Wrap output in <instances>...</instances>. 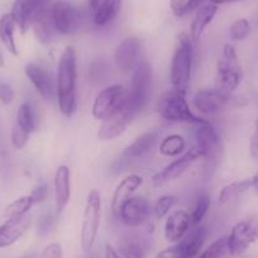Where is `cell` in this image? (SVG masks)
Returning a JSON list of instances; mask_svg holds the SVG:
<instances>
[{"mask_svg":"<svg viewBox=\"0 0 258 258\" xmlns=\"http://www.w3.org/2000/svg\"><path fill=\"white\" fill-rule=\"evenodd\" d=\"M207 239V229L197 225L180 242L157 253L156 258H195Z\"/></svg>","mask_w":258,"mask_h":258,"instance_id":"ba28073f","label":"cell"},{"mask_svg":"<svg viewBox=\"0 0 258 258\" xmlns=\"http://www.w3.org/2000/svg\"><path fill=\"white\" fill-rule=\"evenodd\" d=\"M56 98L64 118H73L78 110V58L73 46H68L58 61L56 76Z\"/></svg>","mask_w":258,"mask_h":258,"instance_id":"6da1fadb","label":"cell"},{"mask_svg":"<svg viewBox=\"0 0 258 258\" xmlns=\"http://www.w3.org/2000/svg\"><path fill=\"white\" fill-rule=\"evenodd\" d=\"M16 22L11 13H6L0 17V41L4 44L7 51L14 57L19 54L18 48H17L16 38H14V32H16Z\"/></svg>","mask_w":258,"mask_h":258,"instance_id":"83f0119b","label":"cell"},{"mask_svg":"<svg viewBox=\"0 0 258 258\" xmlns=\"http://www.w3.org/2000/svg\"><path fill=\"white\" fill-rule=\"evenodd\" d=\"M31 225V217L24 215L14 219H7L0 225V249L8 248L18 242Z\"/></svg>","mask_w":258,"mask_h":258,"instance_id":"7402d4cb","label":"cell"},{"mask_svg":"<svg viewBox=\"0 0 258 258\" xmlns=\"http://www.w3.org/2000/svg\"><path fill=\"white\" fill-rule=\"evenodd\" d=\"M161 138V131L158 129H153V131H148V132L143 133L140 137L136 138L128 147L124 150L123 155H121V160L123 161H135L138 158H142L147 156L153 148L156 147L157 142Z\"/></svg>","mask_w":258,"mask_h":258,"instance_id":"44dd1931","label":"cell"},{"mask_svg":"<svg viewBox=\"0 0 258 258\" xmlns=\"http://www.w3.org/2000/svg\"><path fill=\"white\" fill-rule=\"evenodd\" d=\"M29 133L23 131V129L18 128L17 125L13 126L11 133V142L13 145V147L16 150H22V148L26 147V145L29 141Z\"/></svg>","mask_w":258,"mask_h":258,"instance_id":"8d00e7d4","label":"cell"},{"mask_svg":"<svg viewBox=\"0 0 258 258\" xmlns=\"http://www.w3.org/2000/svg\"><path fill=\"white\" fill-rule=\"evenodd\" d=\"M101 220V195L98 190H90L86 197L81 218L80 244L84 252H90L98 238Z\"/></svg>","mask_w":258,"mask_h":258,"instance_id":"8992f818","label":"cell"},{"mask_svg":"<svg viewBox=\"0 0 258 258\" xmlns=\"http://www.w3.org/2000/svg\"><path fill=\"white\" fill-rule=\"evenodd\" d=\"M143 46L138 37L131 36L124 38L114 52V62L119 71L133 73L140 66L142 59Z\"/></svg>","mask_w":258,"mask_h":258,"instance_id":"7c38bea8","label":"cell"},{"mask_svg":"<svg viewBox=\"0 0 258 258\" xmlns=\"http://www.w3.org/2000/svg\"><path fill=\"white\" fill-rule=\"evenodd\" d=\"M24 75L27 76L37 93L46 101H52L56 96V80L51 71L37 63H27L24 66Z\"/></svg>","mask_w":258,"mask_h":258,"instance_id":"e0dca14e","label":"cell"},{"mask_svg":"<svg viewBox=\"0 0 258 258\" xmlns=\"http://www.w3.org/2000/svg\"><path fill=\"white\" fill-rule=\"evenodd\" d=\"M177 202L178 198L175 195H171V194H166V195L158 198L155 204V209H153L156 219H162V218L167 217L172 212Z\"/></svg>","mask_w":258,"mask_h":258,"instance_id":"e575fe53","label":"cell"},{"mask_svg":"<svg viewBox=\"0 0 258 258\" xmlns=\"http://www.w3.org/2000/svg\"><path fill=\"white\" fill-rule=\"evenodd\" d=\"M250 188H253L252 178L238 180L224 186L219 192V197H218V205L219 207H227V205L232 204L238 198L248 192Z\"/></svg>","mask_w":258,"mask_h":258,"instance_id":"4316f807","label":"cell"},{"mask_svg":"<svg viewBox=\"0 0 258 258\" xmlns=\"http://www.w3.org/2000/svg\"><path fill=\"white\" fill-rule=\"evenodd\" d=\"M243 81L242 64L238 59L237 51L232 44L223 47L222 57L217 63V75H215V88L232 94Z\"/></svg>","mask_w":258,"mask_h":258,"instance_id":"5b68a950","label":"cell"},{"mask_svg":"<svg viewBox=\"0 0 258 258\" xmlns=\"http://www.w3.org/2000/svg\"><path fill=\"white\" fill-rule=\"evenodd\" d=\"M14 98H16V93H14L13 88L9 84H0V101L4 105H9L13 103Z\"/></svg>","mask_w":258,"mask_h":258,"instance_id":"f35d334b","label":"cell"},{"mask_svg":"<svg viewBox=\"0 0 258 258\" xmlns=\"http://www.w3.org/2000/svg\"><path fill=\"white\" fill-rule=\"evenodd\" d=\"M133 119H135V115L128 109H123L121 111L116 113L115 115L101 121L98 133H96V137L101 142L116 140L125 132Z\"/></svg>","mask_w":258,"mask_h":258,"instance_id":"ac0fdd59","label":"cell"},{"mask_svg":"<svg viewBox=\"0 0 258 258\" xmlns=\"http://www.w3.org/2000/svg\"><path fill=\"white\" fill-rule=\"evenodd\" d=\"M157 111L162 119L172 123H187L199 124L207 123V119L200 118L191 110L186 95L176 90H170L163 94L158 100Z\"/></svg>","mask_w":258,"mask_h":258,"instance_id":"277c9868","label":"cell"},{"mask_svg":"<svg viewBox=\"0 0 258 258\" xmlns=\"http://www.w3.org/2000/svg\"><path fill=\"white\" fill-rule=\"evenodd\" d=\"M53 195L57 214H62L71 199V171L69 166L57 167L53 177Z\"/></svg>","mask_w":258,"mask_h":258,"instance_id":"d6986e66","label":"cell"},{"mask_svg":"<svg viewBox=\"0 0 258 258\" xmlns=\"http://www.w3.org/2000/svg\"><path fill=\"white\" fill-rule=\"evenodd\" d=\"M9 165V155L8 150H7V146L4 143V140L0 136V172H4V171L8 170Z\"/></svg>","mask_w":258,"mask_h":258,"instance_id":"b9f144b4","label":"cell"},{"mask_svg":"<svg viewBox=\"0 0 258 258\" xmlns=\"http://www.w3.org/2000/svg\"><path fill=\"white\" fill-rule=\"evenodd\" d=\"M194 41L188 33L178 36V44L175 49L170 68V81L173 90L186 95L190 88L194 68Z\"/></svg>","mask_w":258,"mask_h":258,"instance_id":"7a4b0ae2","label":"cell"},{"mask_svg":"<svg viewBox=\"0 0 258 258\" xmlns=\"http://www.w3.org/2000/svg\"><path fill=\"white\" fill-rule=\"evenodd\" d=\"M31 197L33 198L34 204H39V203L44 202L48 197V186L46 183H41V185L36 186L34 190L31 192Z\"/></svg>","mask_w":258,"mask_h":258,"instance_id":"60d3db41","label":"cell"},{"mask_svg":"<svg viewBox=\"0 0 258 258\" xmlns=\"http://www.w3.org/2000/svg\"><path fill=\"white\" fill-rule=\"evenodd\" d=\"M250 178H252V185H253V188H254L255 192L258 194V171H257V172H255L254 175H253L252 177H250Z\"/></svg>","mask_w":258,"mask_h":258,"instance_id":"f6af8a7d","label":"cell"},{"mask_svg":"<svg viewBox=\"0 0 258 258\" xmlns=\"http://www.w3.org/2000/svg\"><path fill=\"white\" fill-rule=\"evenodd\" d=\"M16 125L28 132L29 135L37 131L38 120H37L36 110H34L33 105L28 101H24L19 105L16 115Z\"/></svg>","mask_w":258,"mask_h":258,"instance_id":"f1b7e54d","label":"cell"},{"mask_svg":"<svg viewBox=\"0 0 258 258\" xmlns=\"http://www.w3.org/2000/svg\"><path fill=\"white\" fill-rule=\"evenodd\" d=\"M249 155L252 160L258 163V118L255 119L254 131L249 141Z\"/></svg>","mask_w":258,"mask_h":258,"instance_id":"ab89813d","label":"cell"},{"mask_svg":"<svg viewBox=\"0 0 258 258\" xmlns=\"http://www.w3.org/2000/svg\"><path fill=\"white\" fill-rule=\"evenodd\" d=\"M128 89L120 84H114L101 89L96 94L91 105V115L95 120L103 121L125 109Z\"/></svg>","mask_w":258,"mask_h":258,"instance_id":"52a82bcc","label":"cell"},{"mask_svg":"<svg viewBox=\"0 0 258 258\" xmlns=\"http://www.w3.org/2000/svg\"><path fill=\"white\" fill-rule=\"evenodd\" d=\"M104 258H123L114 245L105 244L104 248Z\"/></svg>","mask_w":258,"mask_h":258,"instance_id":"7bdbcfd3","label":"cell"},{"mask_svg":"<svg viewBox=\"0 0 258 258\" xmlns=\"http://www.w3.org/2000/svg\"><path fill=\"white\" fill-rule=\"evenodd\" d=\"M151 213L148 200L141 195H133L121 205L118 218L128 228H138L148 222Z\"/></svg>","mask_w":258,"mask_h":258,"instance_id":"5bb4252c","label":"cell"},{"mask_svg":"<svg viewBox=\"0 0 258 258\" xmlns=\"http://www.w3.org/2000/svg\"><path fill=\"white\" fill-rule=\"evenodd\" d=\"M51 18L59 36H71L80 24V13L68 0H56L51 6Z\"/></svg>","mask_w":258,"mask_h":258,"instance_id":"8fae6325","label":"cell"},{"mask_svg":"<svg viewBox=\"0 0 258 258\" xmlns=\"http://www.w3.org/2000/svg\"><path fill=\"white\" fill-rule=\"evenodd\" d=\"M250 32H252V26L250 22L247 18H238L232 23L229 28V36L232 41L240 42L244 41L249 37Z\"/></svg>","mask_w":258,"mask_h":258,"instance_id":"d590c367","label":"cell"},{"mask_svg":"<svg viewBox=\"0 0 258 258\" xmlns=\"http://www.w3.org/2000/svg\"><path fill=\"white\" fill-rule=\"evenodd\" d=\"M39 258H63V249H62V245L57 242L49 243V244L46 245L44 249L42 250Z\"/></svg>","mask_w":258,"mask_h":258,"instance_id":"74e56055","label":"cell"},{"mask_svg":"<svg viewBox=\"0 0 258 258\" xmlns=\"http://www.w3.org/2000/svg\"><path fill=\"white\" fill-rule=\"evenodd\" d=\"M192 227L190 213L183 209L173 210L166 218L165 238L170 243H177L190 232Z\"/></svg>","mask_w":258,"mask_h":258,"instance_id":"ffe728a7","label":"cell"},{"mask_svg":"<svg viewBox=\"0 0 258 258\" xmlns=\"http://www.w3.org/2000/svg\"><path fill=\"white\" fill-rule=\"evenodd\" d=\"M31 28L33 29L34 37L37 38V41L43 44V46H49L53 42L54 37L57 36V32L54 29L53 22H52L51 18V7L44 12H42L34 19Z\"/></svg>","mask_w":258,"mask_h":258,"instance_id":"484cf974","label":"cell"},{"mask_svg":"<svg viewBox=\"0 0 258 258\" xmlns=\"http://www.w3.org/2000/svg\"><path fill=\"white\" fill-rule=\"evenodd\" d=\"M143 178L142 176L137 175V173H131V175L125 176L120 182L118 183V186L115 187L113 194V198H111V213H113L114 217L118 218L119 210H120L121 205L126 202L131 197H133V194L136 192V190L142 186Z\"/></svg>","mask_w":258,"mask_h":258,"instance_id":"603a6c76","label":"cell"},{"mask_svg":"<svg viewBox=\"0 0 258 258\" xmlns=\"http://www.w3.org/2000/svg\"><path fill=\"white\" fill-rule=\"evenodd\" d=\"M209 3L215 4V6H222V4H229V3H235V2H242V0H208Z\"/></svg>","mask_w":258,"mask_h":258,"instance_id":"ee69618b","label":"cell"},{"mask_svg":"<svg viewBox=\"0 0 258 258\" xmlns=\"http://www.w3.org/2000/svg\"><path fill=\"white\" fill-rule=\"evenodd\" d=\"M153 86L152 66L147 61H142L137 69L132 73L131 84L128 88L126 106L133 115L143 110L151 100Z\"/></svg>","mask_w":258,"mask_h":258,"instance_id":"3957f363","label":"cell"},{"mask_svg":"<svg viewBox=\"0 0 258 258\" xmlns=\"http://www.w3.org/2000/svg\"><path fill=\"white\" fill-rule=\"evenodd\" d=\"M210 207H212V199H210L209 195L207 192L199 194L197 199H195V202H194L192 210L190 213L192 225L197 227V225H199L204 220L208 212H209Z\"/></svg>","mask_w":258,"mask_h":258,"instance_id":"1f68e13d","label":"cell"},{"mask_svg":"<svg viewBox=\"0 0 258 258\" xmlns=\"http://www.w3.org/2000/svg\"><path fill=\"white\" fill-rule=\"evenodd\" d=\"M34 200L33 198L29 195H24V197L18 198L14 202H12L8 207L4 209L3 217L4 219H14V218H21L24 215H28L29 210L33 208Z\"/></svg>","mask_w":258,"mask_h":258,"instance_id":"4dcf8cb0","label":"cell"},{"mask_svg":"<svg viewBox=\"0 0 258 258\" xmlns=\"http://www.w3.org/2000/svg\"><path fill=\"white\" fill-rule=\"evenodd\" d=\"M232 257L229 250V244H228V235L227 237H220L217 240L208 245L198 258H229Z\"/></svg>","mask_w":258,"mask_h":258,"instance_id":"d6a6232c","label":"cell"},{"mask_svg":"<svg viewBox=\"0 0 258 258\" xmlns=\"http://www.w3.org/2000/svg\"><path fill=\"white\" fill-rule=\"evenodd\" d=\"M185 138L177 133L166 136L160 143V153L166 157H178L185 152Z\"/></svg>","mask_w":258,"mask_h":258,"instance_id":"f546056e","label":"cell"},{"mask_svg":"<svg viewBox=\"0 0 258 258\" xmlns=\"http://www.w3.org/2000/svg\"><path fill=\"white\" fill-rule=\"evenodd\" d=\"M195 147L199 150L202 158L205 160H218L223 152V143L217 129L207 121L204 124H199L195 129Z\"/></svg>","mask_w":258,"mask_h":258,"instance_id":"9a60e30c","label":"cell"},{"mask_svg":"<svg viewBox=\"0 0 258 258\" xmlns=\"http://www.w3.org/2000/svg\"><path fill=\"white\" fill-rule=\"evenodd\" d=\"M258 242V220L245 219L238 222L228 235V244L232 257H239L252 244Z\"/></svg>","mask_w":258,"mask_h":258,"instance_id":"9c48e42d","label":"cell"},{"mask_svg":"<svg viewBox=\"0 0 258 258\" xmlns=\"http://www.w3.org/2000/svg\"><path fill=\"white\" fill-rule=\"evenodd\" d=\"M53 0H14L11 16L22 34L31 29L34 19L52 6Z\"/></svg>","mask_w":258,"mask_h":258,"instance_id":"30bf717a","label":"cell"},{"mask_svg":"<svg viewBox=\"0 0 258 258\" xmlns=\"http://www.w3.org/2000/svg\"><path fill=\"white\" fill-rule=\"evenodd\" d=\"M199 158H202L199 150L197 147H192L191 150L186 151L182 155L178 156L177 160L172 161L170 165L166 166L163 170L156 173L152 177V183L157 187L166 185V183L175 181L180 178L187 170H190L191 166L197 162Z\"/></svg>","mask_w":258,"mask_h":258,"instance_id":"4fadbf2b","label":"cell"},{"mask_svg":"<svg viewBox=\"0 0 258 258\" xmlns=\"http://www.w3.org/2000/svg\"><path fill=\"white\" fill-rule=\"evenodd\" d=\"M22 258H32V257H22Z\"/></svg>","mask_w":258,"mask_h":258,"instance_id":"bcb514c9","label":"cell"},{"mask_svg":"<svg viewBox=\"0 0 258 258\" xmlns=\"http://www.w3.org/2000/svg\"><path fill=\"white\" fill-rule=\"evenodd\" d=\"M118 252L123 258H147L151 248L142 235L128 234L119 240Z\"/></svg>","mask_w":258,"mask_h":258,"instance_id":"d4e9b609","label":"cell"},{"mask_svg":"<svg viewBox=\"0 0 258 258\" xmlns=\"http://www.w3.org/2000/svg\"><path fill=\"white\" fill-rule=\"evenodd\" d=\"M230 94L224 93L219 89H200L195 93L192 99L194 108L205 116H213L219 114L228 105Z\"/></svg>","mask_w":258,"mask_h":258,"instance_id":"2e32d148","label":"cell"},{"mask_svg":"<svg viewBox=\"0 0 258 258\" xmlns=\"http://www.w3.org/2000/svg\"><path fill=\"white\" fill-rule=\"evenodd\" d=\"M204 0H170V8L173 16L183 18L191 12L197 11Z\"/></svg>","mask_w":258,"mask_h":258,"instance_id":"836d02e7","label":"cell"},{"mask_svg":"<svg viewBox=\"0 0 258 258\" xmlns=\"http://www.w3.org/2000/svg\"><path fill=\"white\" fill-rule=\"evenodd\" d=\"M218 13V6L212 3H205L202 4L199 8L195 12V16H194L192 22H191L190 26V37L194 41V43H198L200 39V37L203 36L205 29L208 28L210 23L214 21L215 16Z\"/></svg>","mask_w":258,"mask_h":258,"instance_id":"cb8c5ba5","label":"cell"}]
</instances>
